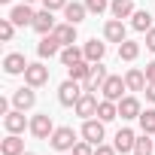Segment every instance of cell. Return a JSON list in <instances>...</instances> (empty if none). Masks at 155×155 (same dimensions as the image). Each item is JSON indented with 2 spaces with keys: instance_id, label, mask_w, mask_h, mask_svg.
Wrapping results in <instances>:
<instances>
[{
  "instance_id": "b9f144b4",
  "label": "cell",
  "mask_w": 155,
  "mask_h": 155,
  "mask_svg": "<svg viewBox=\"0 0 155 155\" xmlns=\"http://www.w3.org/2000/svg\"><path fill=\"white\" fill-rule=\"evenodd\" d=\"M61 155H64V152H61Z\"/></svg>"
},
{
  "instance_id": "484cf974",
  "label": "cell",
  "mask_w": 155,
  "mask_h": 155,
  "mask_svg": "<svg viewBox=\"0 0 155 155\" xmlns=\"http://www.w3.org/2000/svg\"><path fill=\"white\" fill-rule=\"evenodd\" d=\"M67 70H70V79L85 82V79H88V73H91V61H85V58H82V61H76L73 67H67Z\"/></svg>"
},
{
  "instance_id": "ba28073f",
  "label": "cell",
  "mask_w": 155,
  "mask_h": 155,
  "mask_svg": "<svg viewBox=\"0 0 155 155\" xmlns=\"http://www.w3.org/2000/svg\"><path fill=\"white\" fill-rule=\"evenodd\" d=\"M3 128H6L9 134H21L25 128H31V122L25 119V110H9V113L3 116Z\"/></svg>"
},
{
  "instance_id": "603a6c76",
  "label": "cell",
  "mask_w": 155,
  "mask_h": 155,
  "mask_svg": "<svg viewBox=\"0 0 155 155\" xmlns=\"http://www.w3.org/2000/svg\"><path fill=\"white\" fill-rule=\"evenodd\" d=\"M0 152H3V155H21L25 152V140L18 134H9L3 143H0Z\"/></svg>"
},
{
  "instance_id": "4316f807",
  "label": "cell",
  "mask_w": 155,
  "mask_h": 155,
  "mask_svg": "<svg viewBox=\"0 0 155 155\" xmlns=\"http://www.w3.org/2000/svg\"><path fill=\"white\" fill-rule=\"evenodd\" d=\"M82 58H85V52L76 49V46H64V49H61V64H64V67H73L76 61H82Z\"/></svg>"
},
{
  "instance_id": "ffe728a7",
  "label": "cell",
  "mask_w": 155,
  "mask_h": 155,
  "mask_svg": "<svg viewBox=\"0 0 155 155\" xmlns=\"http://www.w3.org/2000/svg\"><path fill=\"white\" fill-rule=\"evenodd\" d=\"M52 34L61 40V46H76V25H70V21L55 25V31H52Z\"/></svg>"
},
{
  "instance_id": "5b68a950",
  "label": "cell",
  "mask_w": 155,
  "mask_h": 155,
  "mask_svg": "<svg viewBox=\"0 0 155 155\" xmlns=\"http://www.w3.org/2000/svg\"><path fill=\"white\" fill-rule=\"evenodd\" d=\"M101 91H104V97H107V101H116V104H119V101L125 97L128 85H125L122 76H107V82H104V88H101Z\"/></svg>"
},
{
  "instance_id": "83f0119b",
  "label": "cell",
  "mask_w": 155,
  "mask_h": 155,
  "mask_svg": "<svg viewBox=\"0 0 155 155\" xmlns=\"http://www.w3.org/2000/svg\"><path fill=\"white\" fill-rule=\"evenodd\" d=\"M137 55H140V43H134V40L119 43V58L122 61H137Z\"/></svg>"
},
{
  "instance_id": "277c9868",
  "label": "cell",
  "mask_w": 155,
  "mask_h": 155,
  "mask_svg": "<svg viewBox=\"0 0 155 155\" xmlns=\"http://www.w3.org/2000/svg\"><path fill=\"white\" fill-rule=\"evenodd\" d=\"M31 134H34L37 140H49V137L55 134L52 116H49V113H40V116H34V119H31Z\"/></svg>"
},
{
  "instance_id": "d4e9b609",
  "label": "cell",
  "mask_w": 155,
  "mask_h": 155,
  "mask_svg": "<svg viewBox=\"0 0 155 155\" xmlns=\"http://www.w3.org/2000/svg\"><path fill=\"white\" fill-rule=\"evenodd\" d=\"M97 119H101V122H113V119H119V104L104 97V101L97 104Z\"/></svg>"
},
{
  "instance_id": "30bf717a",
  "label": "cell",
  "mask_w": 155,
  "mask_h": 155,
  "mask_svg": "<svg viewBox=\"0 0 155 155\" xmlns=\"http://www.w3.org/2000/svg\"><path fill=\"white\" fill-rule=\"evenodd\" d=\"M104 37H107V43H125L128 40V31H125L122 18H110L104 25Z\"/></svg>"
},
{
  "instance_id": "9a60e30c",
  "label": "cell",
  "mask_w": 155,
  "mask_h": 155,
  "mask_svg": "<svg viewBox=\"0 0 155 155\" xmlns=\"http://www.w3.org/2000/svg\"><path fill=\"white\" fill-rule=\"evenodd\" d=\"M3 70H6L9 76H18V73H25V70H28V61H25V55H21V52H9V55L3 58Z\"/></svg>"
},
{
  "instance_id": "5bb4252c",
  "label": "cell",
  "mask_w": 155,
  "mask_h": 155,
  "mask_svg": "<svg viewBox=\"0 0 155 155\" xmlns=\"http://www.w3.org/2000/svg\"><path fill=\"white\" fill-rule=\"evenodd\" d=\"M34 9H31V3H21V6H12L9 9V18L15 21V28H25V25H34Z\"/></svg>"
},
{
  "instance_id": "f546056e",
  "label": "cell",
  "mask_w": 155,
  "mask_h": 155,
  "mask_svg": "<svg viewBox=\"0 0 155 155\" xmlns=\"http://www.w3.org/2000/svg\"><path fill=\"white\" fill-rule=\"evenodd\" d=\"M140 128H143V134H155V110L140 113Z\"/></svg>"
},
{
  "instance_id": "1f68e13d",
  "label": "cell",
  "mask_w": 155,
  "mask_h": 155,
  "mask_svg": "<svg viewBox=\"0 0 155 155\" xmlns=\"http://www.w3.org/2000/svg\"><path fill=\"white\" fill-rule=\"evenodd\" d=\"M85 6H88V12H91V15H101V12H107V9H110L107 0H85Z\"/></svg>"
},
{
  "instance_id": "f35d334b",
  "label": "cell",
  "mask_w": 155,
  "mask_h": 155,
  "mask_svg": "<svg viewBox=\"0 0 155 155\" xmlns=\"http://www.w3.org/2000/svg\"><path fill=\"white\" fill-rule=\"evenodd\" d=\"M21 3H37V0H21Z\"/></svg>"
},
{
  "instance_id": "74e56055",
  "label": "cell",
  "mask_w": 155,
  "mask_h": 155,
  "mask_svg": "<svg viewBox=\"0 0 155 155\" xmlns=\"http://www.w3.org/2000/svg\"><path fill=\"white\" fill-rule=\"evenodd\" d=\"M146 101H152V104H155V82H149V85H146Z\"/></svg>"
},
{
  "instance_id": "7402d4cb",
  "label": "cell",
  "mask_w": 155,
  "mask_h": 155,
  "mask_svg": "<svg viewBox=\"0 0 155 155\" xmlns=\"http://www.w3.org/2000/svg\"><path fill=\"white\" fill-rule=\"evenodd\" d=\"M110 12H113V18H131L137 9H134V0H113Z\"/></svg>"
},
{
  "instance_id": "4dcf8cb0",
  "label": "cell",
  "mask_w": 155,
  "mask_h": 155,
  "mask_svg": "<svg viewBox=\"0 0 155 155\" xmlns=\"http://www.w3.org/2000/svg\"><path fill=\"white\" fill-rule=\"evenodd\" d=\"M12 37H15V21L12 18H0V40L12 43Z\"/></svg>"
},
{
  "instance_id": "d590c367",
  "label": "cell",
  "mask_w": 155,
  "mask_h": 155,
  "mask_svg": "<svg viewBox=\"0 0 155 155\" xmlns=\"http://www.w3.org/2000/svg\"><path fill=\"white\" fill-rule=\"evenodd\" d=\"M146 49H149V52H155V28H149V31H146Z\"/></svg>"
},
{
  "instance_id": "cb8c5ba5",
  "label": "cell",
  "mask_w": 155,
  "mask_h": 155,
  "mask_svg": "<svg viewBox=\"0 0 155 155\" xmlns=\"http://www.w3.org/2000/svg\"><path fill=\"white\" fill-rule=\"evenodd\" d=\"M131 28L140 31V34H146V31L152 28V12H149V9H137V12L131 15Z\"/></svg>"
},
{
  "instance_id": "2e32d148",
  "label": "cell",
  "mask_w": 155,
  "mask_h": 155,
  "mask_svg": "<svg viewBox=\"0 0 155 155\" xmlns=\"http://www.w3.org/2000/svg\"><path fill=\"white\" fill-rule=\"evenodd\" d=\"M125 85H128V91H146V73L140 70V67H131L128 73H125Z\"/></svg>"
},
{
  "instance_id": "6da1fadb",
  "label": "cell",
  "mask_w": 155,
  "mask_h": 155,
  "mask_svg": "<svg viewBox=\"0 0 155 155\" xmlns=\"http://www.w3.org/2000/svg\"><path fill=\"white\" fill-rule=\"evenodd\" d=\"M82 82H76V79H64L58 85V104L61 107H76V101L82 97Z\"/></svg>"
},
{
  "instance_id": "7c38bea8",
  "label": "cell",
  "mask_w": 155,
  "mask_h": 155,
  "mask_svg": "<svg viewBox=\"0 0 155 155\" xmlns=\"http://www.w3.org/2000/svg\"><path fill=\"white\" fill-rule=\"evenodd\" d=\"M37 55H40V58H55V55H61V40H58L55 34H46V37L40 40V46H37Z\"/></svg>"
},
{
  "instance_id": "836d02e7",
  "label": "cell",
  "mask_w": 155,
  "mask_h": 155,
  "mask_svg": "<svg viewBox=\"0 0 155 155\" xmlns=\"http://www.w3.org/2000/svg\"><path fill=\"white\" fill-rule=\"evenodd\" d=\"M67 3H70V0H43V9H52L55 12V9H64Z\"/></svg>"
},
{
  "instance_id": "f1b7e54d",
  "label": "cell",
  "mask_w": 155,
  "mask_h": 155,
  "mask_svg": "<svg viewBox=\"0 0 155 155\" xmlns=\"http://www.w3.org/2000/svg\"><path fill=\"white\" fill-rule=\"evenodd\" d=\"M152 134H143V137H137V143H134V155H152L155 152V140H149Z\"/></svg>"
},
{
  "instance_id": "4fadbf2b",
  "label": "cell",
  "mask_w": 155,
  "mask_h": 155,
  "mask_svg": "<svg viewBox=\"0 0 155 155\" xmlns=\"http://www.w3.org/2000/svg\"><path fill=\"white\" fill-rule=\"evenodd\" d=\"M37 104V91H34V85H25V88H18L15 94H12V107L15 110H31Z\"/></svg>"
},
{
  "instance_id": "44dd1931",
  "label": "cell",
  "mask_w": 155,
  "mask_h": 155,
  "mask_svg": "<svg viewBox=\"0 0 155 155\" xmlns=\"http://www.w3.org/2000/svg\"><path fill=\"white\" fill-rule=\"evenodd\" d=\"M82 52H85V61L97 64V61H104V55H107V43H97V40H88V43L82 46Z\"/></svg>"
},
{
  "instance_id": "60d3db41",
  "label": "cell",
  "mask_w": 155,
  "mask_h": 155,
  "mask_svg": "<svg viewBox=\"0 0 155 155\" xmlns=\"http://www.w3.org/2000/svg\"><path fill=\"white\" fill-rule=\"evenodd\" d=\"M0 3H9V0H0Z\"/></svg>"
},
{
  "instance_id": "8992f818",
  "label": "cell",
  "mask_w": 155,
  "mask_h": 155,
  "mask_svg": "<svg viewBox=\"0 0 155 155\" xmlns=\"http://www.w3.org/2000/svg\"><path fill=\"white\" fill-rule=\"evenodd\" d=\"M97 104H101V101L94 97V91H82V97L76 101L73 110H76V116H82V119H94V116H97Z\"/></svg>"
},
{
  "instance_id": "9c48e42d",
  "label": "cell",
  "mask_w": 155,
  "mask_h": 155,
  "mask_svg": "<svg viewBox=\"0 0 155 155\" xmlns=\"http://www.w3.org/2000/svg\"><path fill=\"white\" fill-rule=\"evenodd\" d=\"M104 82H107V67L97 61V64H91V73H88V79L82 82V88L85 91H97V88H104Z\"/></svg>"
},
{
  "instance_id": "ab89813d",
  "label": "cell",
  "mask_w": 155,
  "mask_h": 155,
  "mask_svg": "<svg viewBox=\"0 0 155 155\" xmlns=\"http://www.w3.org/2000/svg\"><path fill=\"white\" fill-rule=\"evenodd\" d=\"M21 155H37V152H21Z\"/></svg>"
},
{
  "instance_id": "7a4b0ae2",
  "label": "cell",
  "mask_w": 155,
  "mask_h": 155,
  "mask_svg": "<svg viewBox=\"0 0 155 155\" xmlns=\"http://www.w3.org/2000/svg\"><path fill=\"white\" fill-rule=\"evenodd\" d=\"M76 143H79V140H76V134H73V128H55V134L49 137V146L55 149V152H70Z\"/></svg>"
},
{
  "instance_id": "8d00e7d4",
  "label": "cell",
  "mask_w": 155,
  "mask_h": 155,
  "mask_svg": "<svg viewBox=\"0 0 155 155\" xmlns=\"http://www.w3.org/2000/svg\"><path fill=\"white\" fill-rule=\"evenodd\" d=\"M143 73H146V82H155V61H149Z\"/></svg>"
},
{
  "instance_id": "ac0fdd59",
  "label": "cell",
  "mask_w": 155,
  "mask_h": 155,
  "mask_svg": "<svg viewBox=\"0 0 155 155\" xmlns=\"http://www.w3.org/2000/svg\"><path fill=\"white\" fill-rule=\"evenodd\" d=\"M134 143H137V134H134L131 128H119V131H116V143H113V146H116L119 152H134Z\"/></svg>"
},
{
  "instance_id": "e0dca14e",
  "label": "cell",
  "mask_w": 155,
  "mask_h": 155,
  "mask_svg": "<svg viewBox=\"0 0 155 155\" xmlns=\"http://www.w3.org/2000/svg\"><path fill=\"white\" fill-rule=\"evenodd\" d=\"M140 113H143V110H140V101H137L134 94H128V97L119 101V116H122V119H140Z\"/></svg>"
},
{
  "instance_id": "e575fe53",
  "label": "cell",
  "mask_w": 155,
  "mask_h": 155,
  "mask_svg": "<svg viewBox=\"0 0 155 155\" xmlns=\"http://www.w3.org/2000/svg\"><path fill=\"white\" fill-rule=\"evenodd\" d=\"M116 152H119L116 146H104V143H101V146H94V155H116Z\"/></svg>"
},
{
  "instance_id": "3957f363",
  "label": "cell",
  "mask_w": 155,
  "mask_h": 155,
  "mask_svg": "<svg viewBox=\"0 0 155 155\" xmlns=\"http://www.w3.org/2000/svg\"><path fill=\"white\" fill-rule=\"evenodd\" d=\"M104 125L107 122H101V119H85L82 122V140H88L91 146H101L104 137H107V128Z\"/></svg>"
},
{
  "instance_id": "d6986e66",
  "label": "cell",
  "mask_w": 155,
  "mask_h": 155,
  "mask_svg": "<svg viewBox=\"0 0 155 155\" xmlns=\"http://www.w3.org/2000/svg\"><path fill=\"white\" fill-rule=\"evenodd\" d=\"M85 15H88V6H85V3H76V0H73V3H67V6H64V18H67L70 25L85 21Z\"/></svg>"
},
{
  "instance_id": "52a82bcc",
  "label": "cell",
  "mask_w": 155,
  "mask_h": 155,
  "mask_svg": "<svg viewBox=\"0 0 155 155\" xmlns=\"http://www.w3.org/2000/svg\"><path fill=\"white\" fill-rule=\"evenodd\" d=\"M46 82H49V67H46V64H28V70H25V85L40 88V85H46Z\"/></svg>"
},
{
  "instance_id": "8fae6325",
  "label": "cell",
  "mask_w": 155,
  "mask_h": 155,
  "mask_svg": "<svg viewBox=\"0 0 155 155\" xmlns=\"http://www.w3.org/2000/svg\"><path fill=\"white\" fill-rule=\"evenodd\" d=\"M40 37H46V34H52L55 31V15H52V9H43V12H37L34 15V25H31Z\"/></svg>"
},
{
  "instance_id": "d6a6232c",
  "label": "cell",
  "mask_w": 155,
  "mask_h": 155,
  "mask_svg": "<svg viewBox=\"0 0 155 155\" xmlns=\"http://www.w3.org/2000/svg\"><path fill=\"white\" fill-rule=\"evenodd\" d=\"M70 155H94V146H91L88 140H79V143L70 149Z\"/></svg>"
}]
</instances>
